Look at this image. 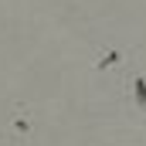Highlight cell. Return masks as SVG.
I'll use <instances>...</instances> for the list:
<instances>
[{
    "label": "cell",
    "mask_w": 146,
    "mask_h": 146,
    "mask_svg": "<svg viewBox=\"0 0 146 146\" xmlns=\"http://www.w3.org/2000/svg\"><path fill=\"white\" fill-rule=\"evenodd\" d=\"M112 102L129 122L146 126V61H143V54L133 58L112 78Z\"/></svg>",
    "instance_id": "1"
},
{
    "label": "cell",
    "mask_w": 146,
    "mask_h": 146,
    "mask_svg": "<svg viewBox=\"0 0 146 146\" xmlns=\"http://www.w3.org/2000/svg\"><path fill=\"white\" fill-rule=\"evenodd\" d=\"M143 51H139V44H133V41H126V37H106V41H99L95 44V54H92V75H99V78H115V75L122 72L133 58H139Z\"/></svg>",
    "instance_id": "2"
},
{
    "label": "cell",
    "mask_w": 146,
    "mask_h": 146,
    "mask_svg": "<svg viewBox=\"0 0 146 146\" xmlns=\"http://www.w3.org/2000/svg\"><path fill=\"white\" fill-rule=\"evenodd\" d=\"M34 129H37L34 109H31V106H24V102H14L10 119H7V133H10V139H14L17 146H24L31 136H34Z\"/></svg>",
    "instance_id": "3"
}]
</instances>
